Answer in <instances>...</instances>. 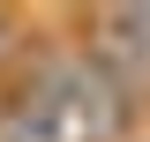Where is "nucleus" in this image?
<instances>
[{"mask_svg": "<svg viewBox=\"0 0 150 142\" xmlns=\"http://www.w3.org/2000/svg\"><path fill=\"white\" fill-rule=\"evenodd\" d=\"M143 112L105 82L83 45H38L23 53L15 90H0V142H128Z\"/></svg>", "mask_w": 150, "mask_h": 142, "instance_id": "nucleus-1", "label": "nucleus"}, {"mask_svg": "<svg viewBox=\"0 0 150 142\" xmlns=\"http://www.w3.org/2000/svg\"><path fill=\"white\" fill-rule=\"evenodd\" d=\"M75 45L105 67V82L135 112L150 105V8H98V15H83V37Z\"/></svg>", "mask_w": 150, "mask_h": 142, "instance_id": "nucleus-2", "label": "nucleus"}, {"mask_svg": "<svg viewBox=\"0 0 150 142\" xmlns=\"http://www.w3.org/2000/svg\"><path fill=\"white\" fill-rule=\"evenodd\" d=\"M23 53H30V45H23V22L0 15V67H23Z\"/></svg>", "mask_w": 150, "mask_h": 142, "instance_id": "nucleus-3", "label": "nucleus"}]
</instances>
